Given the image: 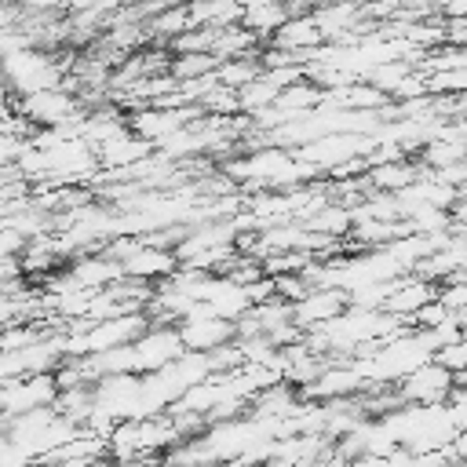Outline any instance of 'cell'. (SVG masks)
I'll use <instances>...</instances> for the list:
<instances>
[{
  "instance_id": "6da1fadb",
  "label": "cell",
  "mask_w": 467,
  "mask_h": 467,
  "mask_svg": "<svg viewBox=\"0 0 467 467\" xmlns=\"http://www.w3.org/2000/svg\"><path fill=\"white\" fill-rule=\"evenodd\" d=\"M62 73H66V66H58V58L36 51L33 44L0 55V77H4V84H7L15 95H29V91H40V88H55V84H62Z\"/></svg>"
},
{
  "instance_id": "7a4b0ae2",
  "label": "cell",
  "mask_w": 467,
  "mask_h": 467,
  "mask_svg": "<svg viewBox=\"0 0 467 467\" xmlns=\"http://www.w3.org/2000/svg\"><path fill=\"white\" fill-rule=\"evenodd\" d=\"M452 383H456L452 368H445L438 358H427V361H420L416 368H409V372L394 383V390H398L401 405H438V401L449 398Z\"/></svg>"
},
{
  "instance_id": "3957f363",
  "label": "cell",
  "mask_w": 467,
  "mask_h": 467,
  "mask_svg": "<svg viewBox=\"0 0 467 467\" xmlns=\"http://www.w3.org/2000/svg\"><path fill=\"white\" fill-rule=\"evenodd\" d=\"M175 328H179V339H182L186 350H215V347H223V343H230V339L237 336L234 321L212 314L204 303H193V306L175 321Z\"/></svg>"
},
{
  "instance_id": "277c9868",
  "label": "cell",
  "mask_w": 467,
  "mask_h": 467,
  "mask_svg": "<svg viewBox=\"0 0 467 467\" xmlns=\"http://www.w3.org/2000/svg\"><path fill=\"white\" fill-rule=\"evenodd\" d=\"M347 292L343 288H332V285H310L299 299H292V321L299 328H317L325 325L328 317H336L343 306H347Z\"/></svg>"
},
{
  "instance_id": "5b68a950",
  "label": "cell",
  "mask_w": 467,
  "mask_h": 467,
  "mask_svg": "<svg viewBox=\"0 0 467 467\" xmlns=\"http://www.w3.org/2000/svg\"><path fill=\"white\" fill-rule=\"evenodd\" d=\"M288 18V4L285 0H244L241 4V26H248L252 33H259L263 40L274 36V29Z\"/></svg>"
},
{
  "instance_id": "8992f818",
  "label": "cell",
  "mask_w": 467,
  "mask_h": 467,
  "mask_svg": "<svg viewBox=\"0 0 467 467\" xmlns=\"http://www.w3.org/2000/svg\"><path fill=\"white\" fill-rule=\"evenodd\" d=\"M29 11H36V15H55V11H62V7H69V0H22Z\"/></svg>"
},
{
  "instance_id": "52a82bcc",
  "label": "cell",
  "mask_w": 467,
  "mask_h": 467,
  "mask_svg": "<svg viewBox=\"0 0 467 467\" xmlns=\"http://www.w3.org/2000/svg\"><path fill=\"white\" fill-rule=\"evenodd\" d=\"M99 0H69V11H88V7H95Z\"/></svg>"
}]
</instances>
